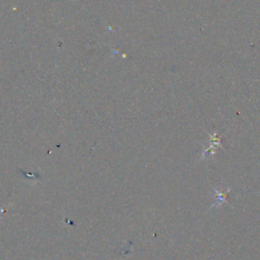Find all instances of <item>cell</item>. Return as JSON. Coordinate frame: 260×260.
Listing matches in <instances>:
<instances>
[{
    "instance_id": "obj_1",
    "label": "cell",
    "mask_w": 260,
    "mask_h": 260,
    "mask_svg": "<svg viewBox=\"0 0 260 260\" xmlns=\"http://www.w3.org/2000/svg\"><path fill=\"white\" fill-rule=\"evenodd\" d=\"M209 138H210V144L209 146L204 150V152L202 153L201 159L206 158V157H210L211 155H213L216 151V149L218 147H221V142L222 139L220 136H218L217 132H214L212 134H209Z\"/></svg>"
}]
</instances>
